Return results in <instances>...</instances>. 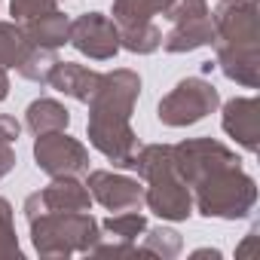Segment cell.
Here are the masks:
<instances>
[{
  "label": "cell",
  "instance_id": "cell-1",
  "mask_svg": "<svg viewBox=\"0 0 260 260\" xmlns=\"http://www.w3.org/2000/svg\"><path fill=\"white\" fill-rule=\"evenodd\" d=\"M34 223V245L40 254H71L89 251L95 239V220L77 211H61V217H43Z\"/></svg>",
  "mask_w": 260,
  "mask_h": 260
},
{
  "label": "cell",
  "instance_id": "cell-10",
  "mask_svg": "<svg viewBox=\"0 0 260 260\" xmlns=\"http://www.w3.org/2000/svg\"><path fill=\"white\" fill-rule=\"evenodd\" d=\"M22 49H25L22 34L13 31L10 25H0V64H16V61H22Z\"/></svg>",
  "mask_w": 260,
  "mask_h": 260
},
{
  "label": "cell",
  "instance_id": "cell-7",
  "mask_svg": "<svg viewBox=\"0 0 260 260\" xmlns=\"http://www.w3.org/2000/svg\"><path fill=\"white\" fill-rule=\"evenodd\" d=\"M98 83H101L98 74H89V71L74 68V64H58L55 74H52V86H55V89L71 92V95H77V98H83V101H89V98L95 95L92 86H98Z\"/></svg>",
  "mask_w": 260,
  "mask_h": 260
},
{
  "label": "cell",
  "instance_id": "cell-2",
  "mask_svg": "<svg viewBox=\"0 0 260 260\" xmlns=\"http://www.w3.org/2000/svg\"><path fill=\"white\" fill-rule=\"evenodd\" d=\"M214 104H217V92L211 86H205L199 80H187L159 104V119H166L172 125L193 122V119L205 116Z\"/></svg>",
  "mask_w": 260,
  "mask_h": 260
},
{
  "label": "cell",
  "instance_id": "cell-9",
  "mask_svg": "<svg viewBox=\"0 0 260 260\" xmlns=\"http://www.w3.org/2000/svg\"><path fill=\"white\" fill-rule=\"evenodd\" d=\"M34 31H37V43H46V46H58V43H64V37H68V22L61 19V16H55V13H49V16H40V22H34L31 25Z\"/></svg>",
  "mask_w": 260,
  "mask_h": 260
},
{
  "label": "cell",
  "instance_id": "cell-12",
  "mask_svg": "<svg viewBox=\"0 0 260 260\" xmlns=\"http://www.w3.org/2000/svg\"><path fill=\"white\" fill-rule=\"evenodd\" d=\"M178 248H181V236L175 230H153L144 251H153V254H178Z\"/></svg>",
  "mask_w": 260,
  "mask_h": 260
},
{
  "label": "cell",
  "instance_id": "cell-14",
  "mask_svg": "<svg viewBox=\"0 0 260 260\" xmlns=\"http://www.w3.org/2000/svg\"><path fill=\"white\" fill-rule=\"evenodd\" d=\"M19 135V122L16 119H7V116H0V138L4 141H13Z\"/></svg>",
  "mask_w": 260,
  "mask_h": 260
},
{
  "label": "cell",
  "instance_id": "cell-5",
  "mask_svg": "<svg viewBox=\"0 0 260 260\" xmlns=\"http://www.w3.org/2000/svg\"><path fill=\"white\" fill-rule=\"evenodd\" d=\"M74 43L95 58H107L116 52V31L98 13H92L74 25Z\"/></svg>",
  "mask_w": 260,
  "mask_h": 260
},
{
  "label": "cell",
  "instance_id": "cell-15",
  "mask_svg": "<svg viewBox=\"0 0 260 260\" xmlns=\"http://www.w3.org/2000/svg\"><path fill=\"white\" fill-rule=\"evenodd\" d=\"M7 95V77H4V71H0V98Z\"/></svg>",
  "mask_w": 260,
  "mask_h": 260
},
{
  "label": "cell",
  "instance_id": "cell-3",
  "mask_svg": "<svg viewBox=\"0 0 260 260\" xmlns=\"http://www.w3.org/2000/svg\"><path fill=\"white\" fill-rule=\"evenodd\" d=\"M37 166H43L49 175H68V172H80L86 166V153L80 144L46 132L37 141Z\"/></svg>",
  "mask_w": 260,
  "mask_h": 260
},
{
  "label": "cell",
  "instance_id": "cell-4",
  "mask_svg": "<svg viewBox=\"0 0 260 260\" xmlns=\"http://www.w3.org/2000/svg\"><path fill=\"white\" fill-rule=\"evenodd\" d=\"M169 172H172V169L166 166L162 175H159V172L153 175L156 184L150 187L147 202H150V208H153L156 214L178 220V217H187V214H190V193H187V187H181V181H172Z\"/></svg>",
  "mask_w": 260,
  "mask_h": 260
},
{
  "label": "cell",
  "instance_id": "cell-6",
  "mask_svg": "<svg viewBox=\"0 0 260 260\" xmlns=\"http://www.w3.org/2000/svg\"><path fill=\"white\" fill-rule=\"evenodd\" d=\"M92 190L98 196L101 205L113 208V211H122V208H135L141 202V187L128 178H110L107 172H95L92 175Z\"/></svg>",
  "mask_w": 260,
  "mask_h": 260
},
{
  "label": "cell",
  "instance_id": "cell-13",
  "mask_svg": "<svg viewBox=\"0 0 260 260\" xmlns=\"http://www.w3.org/2000/svg\"><path fill=\"white\" fill-rule=\"evenodd\" d=\"M0 254H16L19 257V245H16L13 226H10V205L0 208Z\"/></svg>",
  "mask_w": 260,
  "mask_h": 260
},
{
  "label": "cell",
  "instance_id": "cell-11",
  "mask_svg": "<svg viewBox=\"0 0 260 260\" xmlns=\"http://www.w3.org/2000/svg\"><path fill=\"white\" fill-rule=\"evenodd\" d=\"M110 233H116L119 239H135L141 230H144V217L141 214H119V217H110L104 223Z\"/></svg>",
  "mask_w": 260,
  "mask_h": 260
},
{
  "label": "cell",
  "instance_id": "cell-8",
  "mask_svg": "<svg viewBox=\"0 0 260 260\" xmlns=\"http://www.w3.org/2000/svg\"><path fill=\"white\" fill-rule=\"evenodd\" d=\"M28 119H31V128L37 135H46V132H52V128H64L68 125V110L52 104V101H37V104H31Z\"/></svg>",
  "mask_w": 260,
  "mask_h": 260
}]
</instances>
